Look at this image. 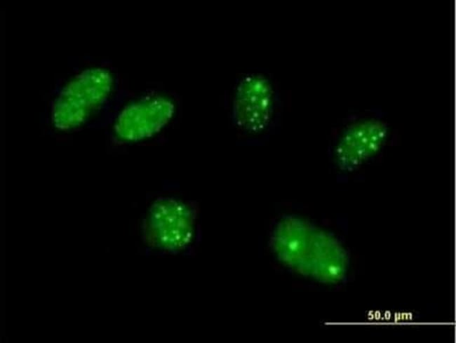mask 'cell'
<instances>
[{"label": "cell", "mask_w": 456, "mask_h": 343, "mask_svg": "<svg viewBox=\"0 0 456 343\" xmlns=\"http://www.w3.org/2000/svg\"><path fill=\"white\" fill-rule=\"evenodd\" d=\"M271 246L278 257L294 270L325 282L341 280L347 255L327 232L300 218L282 219L274 229Z\"/></svg>", "instance_id": "obj_1"}, {"label": "cell", "mask_w": 456, "mask_h": 343, "mask_svg": "<svg viewBox=\"0 0 456 343\" xmlns=\"http://www.w3.org/2000/svg\"><path fill=\"white\" fill-rule=\"evenodd\" d=\"M112 85L111 74L104 69H89L78 74L54 102V126L60 130H69L84 123L107 100Z\"/></svg>", "instance_id": "obj_2"}, {"label": "cell", "mask_w": 456, "mask_h": 343, "mask_svg": "<svg viewBox=\"0 0 456 343\" xmlns=\"http://www.w3.org/2000/svg\"><path fill=\"white\" fill-rule=\"evenodd\" d=\"M194 225V214L189 205L174 198H161L148 211L145 239L149 246L160 250H182L192 241Z\"/></svg>", "instance_id": "obj_3"}, {"label": "cell", "mask_w": 456, "mask_h": 343, "mask_svg": "<svg viewBox=\"0 0 456 343\" xmlns=\"http://www.w3.org/2000/svg\"><path fill=\"white\" fill-rule=\"evenodd\" d=\"M389 128L377 117H367L349 124L335 146L333 155L337 167L351 172L378 154L387 143Z\"/></svg>", "instance_id": "obj_4"}, {"label": "cell", "mask_w": 456, "mask_h": 343, "mask_svg": "<svg viewBox=\"0 0 456 343\" xmlns=\"http://www.w3.org/2000/svg\"><path fill=\"white\" fill-rule=\"evenodd\" d=\"M173 101L166 96L146 97L126 106L117 116L114 130L126 142L140 141L160 132L173 119Z\"/></svg>", "instance_id": "obj_5"}, {"label": "cell", "mask_w": 456, "mask_h": 343, "mask_svg": "<svg viewBox=\"0 0 456 343\" xmlns=\"http://www.w3.org/2000/svg\"><path fill=\"white\" fill-rule=\"evenodd\" d=\"M272 105V90L269 81L259 75L246 76L239 82L234 94V122L246 132H260L269 122Z\"/></svg>", "instance_id": "obj_6"}]
</instances>
